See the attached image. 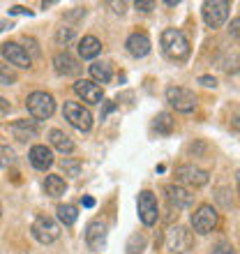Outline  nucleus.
I'll list each match as a JSON object with an SVG mask.
<instances>
[{
    "label": "nucleus",
    "instance_id": "obj_21",
    "mask_svg": "<svg viewBox=\"0 0 240 254\" xmlns=\"http://www.w3.org/2000/svg\"><path fill=\"white\" fill-rule=\"evenodd\" d=\"M44 190H47L49 196H62L67 190V183L60 178V176H47V181H44Z\"/></svg>",
    "mask_w": 240,
    "mask_h": 254
},
{
    "label": "nucleus",
    "instance_id": "obj_15",
    "mask_svg": "<svg viewBox=\"0 0 240 254\" xmlns=\"http://www.w3.org/2000/svg\"><path fill=\"white\" fill-rule=\"evenodd\" d=\"M28 157H30V164H33L35 169H40V171H47V169L54 164V153H51V148H47V146H33L30 153H28Z\"/></svg>",
    "mask_w": 240,
    "mask_h": 254
},
{
    "label": "nucleus",
    "instance_id": "obj_33",
    "mask_svg": "<svg viewBox=\"0 0 240 254\" xmlns=\"http://www.w3.org/2000/svg\"><path fill=\"white\" fill-rule=\"evenodd\" d=\"M9 14H28V16H30V9H26V7H21V5H14L12 9H9Z\"/></svg>",
    "mask_w": 240,
    "mask_h": 254
},
{
    "label": "nucleus",
    "instance_id": "obj_3",
    "mask_svg": "<svg viewBox=\"0 0 240 254\" xmlns=\"http://www.w3.org/2000/svg\"><path fill=\"white\" fill-rule=\"evenodd\" d=\"M62 114H65V121L72 127H76L79 132H90L93 116H90V111H88L83 104H79V102H65Z\"/></svg>",
    "mask_w": 240,
    "mask_h": 254
},
{
    "label": "nucleus",
    "instance_id": "obj_29",
    "mask_svg": "<svg viewBox=\"0 0 240 254\" xmlns=\"http://www.w3.org/2000/svg\"><path fill=\"white\" fill-rule=\"evenodd\" d=\"M213 254H236V250L231 243H217L213 248Z\"/></svg>",
    "mask_w": 240,
    "mask_h": 254
},
{
    "label": "nucleus",
    "instance_id": "obj_26",
    "mask_svg": "<svg viewBox=\"0 0 240 254\" xmlns=\"http://www.w3.org/2000/svg\"><path fill=\"white\" fill-rule=\"evenodd\" d=\"M60 167H62V171H65L67 176H72V178H76V176H79V171H81V164H79V162L67 160V157L60 162Z\"/></svg>",
    "mask_w": 240,
    "mask_h": 254
},
{
    "label": "nucleus",
    "instance_id": "obj_6",
    "mask_svg": "<svg viewBox=\"0 0 240 254\" xmlns=\"http://www.w3.org/2000/svg\"><path fill=\"white\" fill-rule=\"evenodd\" d=\"M33 236H35V241H40L42 245H49V243H54L56 238L60 236V229L58 224H56L51 217H47V215H40L37 220L33 222Z\"/></svg>",
    "mask_w": 240,
    "mask_h": 254
},
{
    "label": "nucleus",
    "instance_id": "obj_36",
    "mask_svg": "<svg viewBox=\"0 0 240 254\" xmlns=\"http://www.w3.org/2000/svg\"><path fill=\"white\" fill-rule=\"evenodd\" d=\"M81 203H83L86 208H93L95 206V199H93V196H83V201H81Z\"/></svg>",
    "mask_w": 240,
    "mask_h": 254
},
{
    "label": "nucleus",
    "instance_id": "obj_19",
    "mask_svg": "<svg viewBox=\"0 0 240 254\" xmlns=\"http://www.w3.org/2000/svg\"><path fill=\"white\" fill-rule=\"evenodd\" d=\"M102 51V42L97 40V37H93V35H88V37H83V40L79 42V56L83 58V61H93V58H97Z\"/></svg>",
    "mask_w": 240,
    "mask_h": 254
},
{
    "label": "nucleus",
    "instance_id": "obj_25",
    "mask_svg": "<svg viewBox=\"0 0 240 254\" xmlns=\"http://www.w3.org/2000/svg\"><path fill=\"white\" fill-rule=\"evenodd\" d=\"M0 83H2V86L16 83V72H14L9 65H5V63H0Z\"/></svg>",
    "mask_w": 240,
    "mask_h": 254
},
{
    "label": "nucleus",
    "instance_id": "obj_1",
    "mask_svg": "<svg viewBox=\"0 0 240 254\" xmlns=\"http://www.w3.org/2000/svg\"><path fill=\"white\" fill-rule=\"evenodd\" d=\"M162 51H164V56L167 58H171V61H185L187 56H189V42H187L185 33L182 30H178V28H167L164 33H162Z\"/></svg>",
    "mask_w": 240,
    "mask_h": 254
},
{
    "label": "nucleus",
    "instance_id": "obj_37",
    "mask_svg": "<svg viewBox=\"0 0 240 254\" xmlns=\"http://www.w3.org/2000/svg\"><path fill=\"white\" fill-rule=\"evenodd\" d=\"M114 109H116V104H111V102H109V104H107V109H104V111H102V118H107V116L111 114V111H114Z\"/></svg>",
    "mask_w": 240,
    "mask_h": 254
},
{
    "label": "nucleus",
    "instance_id": "obj_22",
    "mask_svg": "<svg viewBox=\"0 0 240 254\" xmlns=\"http://www.w3.org/2000/svg\"><path fill=\"white\" fill-rule=\"evenodd\" d=\"M90 76H93L95 81H100V83H109V81H111V65H109V63H102V61L93 63V65H90Z\"/></svg>",
    "mask_w": 240,
    "mask_h": 254
},
{
    "label": "nucleus",
    "instance_id": "obj_11",
    "mask_svg": "<svg viewBox=\"0 0 240 254\" xmlns=\"http://www.w3.org/2000/svg\"><path fill=\"white\" fill-rule=\"evenodd\" d=\"M176 176H178V181L187 183V185H194V188H201V185L208 183V171H203L199 167H192V164L178 167L176 169Z\"/></svg>",
    "mask_w": 240,
    "mask_h": 254
},
{
    "label": "nucleus",
    "instance_id": "obj_30",
    "mask_svg": "<svg viewBox=\"0 0 240 254\" xmlns=\"http://www.w3.org/2000/svg\"><path fill=\"white\" fill-rule=\"evenodd\" d=\"M134 7H136V9H141V12H150V9L155 7V2H153V0H136V2H134Z\"/></svg>",
    "mask_w": 240,
    "mask_h": 254
},
{
    "label": "nucleus",
    "instance_id": "obj_4",
    "mask_svg": "<svg viewBox=\"0 0 240 254\" xmlns=\"http://www.w3.org/2000/svg\"><path fill=\"white\" fill-rule=\"evenodd\" d=\"M167 102L176 111L180 114H192L196 109V95L187 88H180V86H169L167 88Z\"/></svg>",
    "mask_w": 240,
    "mask_h": 254
},
{
    "label": "nucleus",
    "instance_id": "obj_2",
    "mask_svg": "<svg viewBox=\"0 0 240 254\" xmlns=\"http://www.w3.org/2000/svg\"><path fill=\"white\" fill-rule=\"evenodd\" d=\"M26 107H28V114L33 116L35 121H47V118L54 116L56 102H54V97L49 93H44V90H35L33 95H28Z\"/></svg>",
    "mask_w": 240,
    "mask_h": 254
},
{
    "label": "nucleus",
    "instance_id": "obj_8",
    "mask_svg": "<svg viewBox=\"0 0 240 254\" xmlns=\"http://www.w3.org/2000/svg\"><path fill=\"white\" fill-rule=\"evenodd\" d=\"M139 217L146 227H153L157 217H160V208H157V199L150 190H143L139 194Z\"/></svg>",
    "mask_w": 240,
    "mask_h": 254
},
{
    "label": "nucleus",
    "instance_id": "obj_32",
    "mask_svg": "<svg viewBox=\"0 0 240 254\" xmlns=\"http://www.w3.org/2000/svg\"><path fill=\"white\" fill-rule=\"evenodd\" d=\"M9 109H12V104H9L5 97H0V116H7L9 114Z\"/></svg>",
    "mask_w": 240,
    "mask_h": 254
},
{
    "label": "nucleus",
    "instance_id": "obj_18",
    "mask_svg": "<svg viewBox=\"0 0 240 254\" xmlns=\"http://www.w3.org/2000/svg\"><path fill=\"white\" fill-rule=\"evenodd\" d=\"M7 132H12L14 139H19V141H30L37 136V127H35L33 121H16L9 125Z\"/></svg>",
    "mask_w": 240,
    "mask_h": 254
},
{
    "label": "nucleus",
    "instance_id": "obj_7",
    "mask_svg": "<svg viewBox=\"0 0 240 254\" xmlns=\"http://www.w3.org/2000/svg\"><path fill=\"white\" fill-rule=\"evenodd\" d=\"M192 227L196 234H210L217 227V210L213 206H199L192 213Z\"/></svg>",
    "mask_w": 240,
    "mask_h": 254
},
{
    "label": "nucleus",
    "instance_id": "obj_14",
    "mask_svg": "<svg viewBox=\"0 0 240 254\" xmlns=\"http://www.w3.org/2000/svg\"><path fill=\"white\" fill-rule=\"evenodd\" d=\"M86 243L90 250H100L107 243V224L102 220H93L86 229Z\"/></svg>",
    "mask_w": 240,
    "mask_h": 254
},
{
    "label": "nucleus",
    "instance_id": "obj_20",
    "mask_svg": "<svg viewBox=\"0 0 240 254\" xmlns=\"http://www.w3.org/2000/svg\"><path fill=\"white\" fill-rule=\"evenodd\" d=\"M49 141H51V146L56 150H60V153H65V155H69L74 150V141L65 132H60V129H51L49 132Z\"/></svg>",
    "mask_w": 240,
    "mask_h": 254
},
{
    "label": "nucleus",
    "instance_id": "obj_13",
    "mask_svg": "<svg viewBox=\"0 0 240 254\" xmlns=\"http://www.w3.org/2000/svg\"><path fill=\"white\" fill-rule=\"evenodd\" d=\"M54 67H56V72H58L60 76H76V74H81L79 61H76L72 54H67V51H60V54L56 56Z\"/></svg>",
    "mask_w": 240,
    "mask_h": 254
},
{
    "label": "nucleus",
    "instance_id": "obj_16",
    "mask_svg": "<svg viewBox=\"0 0 240 254\" xmlns=\"http://www.w3.org/2000/svg\"><path fill=\"white\" fill-rule=\"evenodd\" d=\"M125 47L134 58H143V56H148V51H150V40H148V35H143V33H132L127 37Z\"/></svg>",
    "mask_w": 240,
    "mask_h": 254
},
{
    "label": "nucleus",
    "instance_id": "obj_10",
    "mask_svg": "<svg viewBox=\"0 0 240 254\" xmlns=\"http://www.w3.org/2000/svg\"><path fill=\"white\" fill-rule=\"evenodd\" d=\"M74 93L79 95L83 102H88V104H100L102 97H104L102 86H97L95 81H88V79L76 81V83H74Z\"/></svg>",
    "mask_w": 240,
    "mask_h": 254
},
{
    "label": "nucleus",
    "instance_id": "obj_9",
    "mask_svg": "<svg viewBox=\"0 0 240 254\" xmlns=\"http://www.w3.org/2000/svg\"><path fill=\"white\" fill-rule=\"evenodd\" d=\"M192 234L185 227H171L167 231V250H171L174 254H182L192 248Z\"/></svg>",
    "mask_w": 240,
    "mask_h": 254
},
{
    "label": "nucleus",
    "instance_id": "obj_23",
    "mask_svg": "<svg viewBox=\"0 0 240 254\" xmlns=\"http://www.w3.org/2000/svg\"><path fill=\"white\" fill-rule=\"evenodd\" d=\"M58 220L65 224V227H72L74 222L79 220V210L72 203H60L58 206Z\"/></svg>",
    "mask_w": 240,
    "mask_h": 254
},
{
    "label": "nucleus",
    "instance_id": "obj_28",
    "mask_svg": "<svg viewBox=\"0 0 240 254\" xmlns=\"http://www.w3.org/2000/svg\"><path fill=\"white\" fill-rule=\"evenodd\" d=\"M72 37H74V28H60L58 33H56L58 44H67V42H72Z\"/></svg>",
    "mask_w": 240,
    "mask_h": 254
},
{
    "label": "nucleus",
    "instance_id": "obj_27",
    "mask_svg": "<svg viewBox=\"0 0 240 254\" xmlns=\"http://www.w3.org/2000/svg\"><path fill=\"white\" fill-rule=\"evenodd\" d=\"M14 150L12 148H7V146H0V169H5L9 167V164H14Z\"/></svg>",
    "mask_w": 240,
    "mask_h": 254
},
{
    "label": "nucleus",
    "instance_id": "obj_5",
    "mask_svg": "<svg viewBox=\"0 0 240 254\" xmlns=\"http://www.w3.org/2000/svg\"><path fill=\"white\" fill-rule=\"evenodd\" d=\"M201 14H203L206 26L220 28L222 23L229 19V2L227 0H208V2H203Z\"/></svg>",
    "mask_w": 240,
    "mask_h": 254
},
{
    "label": "nucleus",
    "instance_id": "obj_35",
    "mask_svg": "<svg viewBox=\"0 0 240 254\" xmlns=\"http://www.w3.org/2000/svg\"><path fill=\"white\" fill-rule=\"evenodd\" d=\"M109 5H111V7H116V12H118V14H122V12H125V2H109Z\"/></svg>",
    "mask_w": 240,
    "mask_h": 254
},
{
    "label": "nucleus",
    "instance_id": "obj_12",
    "mask_svg": "<svg viewBox=\"0 0 240 254\" xmlns=\"http://www.w3.org/2000/svg\"><path fill=\"white\" fill-rule=\"evenodd\" d=\"M2 56H5L7 61H9V65H16V67H30V56H28V51L21 44H16V42H5L2 44Z\"/></svg>",
    "mask_w": 240,
    "mask_h": 254
},
{
    "label": "nucleus",
    "instance_id": "obj_17",
    "mask_svg": "<svg viewBox=\"0 0 240 254\" xmlns=\"http://www.w3.org/2000/svg\"><path fill=\"white\" fill-rule=\"evenodd\" d=\"M167 199L171 201V206H176V208H189L194 201V194H189L185 188H180V185H169Z\"/></svg>",
    "mask_w": 240,
    "mask_h": 254
},
{
    "label": "nucleus",
    "instance_id": "obj_24",
    "mask_svg": "<svg viewBox=\"0 0 240 254\" xmlns=\"http://www.w3.org/2000/svg\"><path fill=\"white\" fill-rule=\"evenodd\" d=\"M155 129L160 134H171L176 129V121L169 114H157V118H155Z\"/></svg>",
    "mask_w": 240,
    "mask_h": 254
},
{
    "label": "nucleus",
    "instance_id": "obj_31",
    "mask_svg": "<svg viewBox=\"0 0 240 254\" xmlns=\"http://www.w3.org/2000/svg\"><path fill=\"white\" fill-rule=\"evenodd\" d=\"M199 83L201 86H206V88H215L217 86V79H215V76H201Z\"/></svg>",
    "mask_w": 240,
    "mask_h": 254
},
{
    "label": "nucleus",
    "instance_id": "obj_34",
    "mask_svg": "<svg viewBox=\"0 0 240 254\" xmlns=\"http://www.w3.org/2000/svg\"><path fill=\"white\" fill-rule=\"evenodd\" d=\"M238 26H240V19L236 16L234 23H231V35H234V37H238Z\"/></svg>",
    "mask_w": 240,
    "mask_h": 254
}]
</instances>
